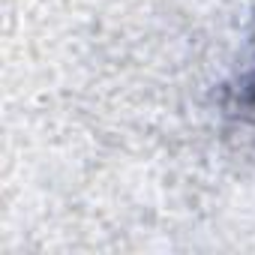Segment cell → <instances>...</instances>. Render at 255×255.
<instances>
[]
</instances>
